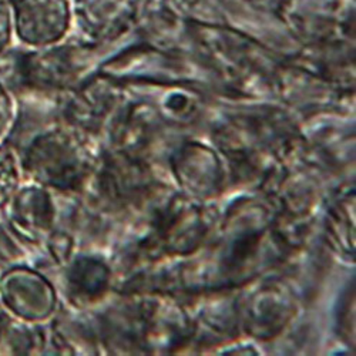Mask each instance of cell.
<instances>
[{"mask_svg":"<svg viewBox=\"0 0 356 356\" xmlns=\"http://www.w3.org/2000/svg\"><path fill=\"white\" fill-rule=\"evenodd\" d=\"M33 178L56 188H70L83 175V163L73 140L63 133H49L33 141L24 157Z\"/></svg>","mask_w":356,"mask_h":356,"instance_id":"1","label":"cell"},{"mask_svg":"<svg viewBox=\"0 0 356 356\" xmlns=\"http://www.w3.org/2000/svg\"><path fill=\"white\" fill-rule=\"evenodd\" d=\"M66 0H17L16 27L19 38L33 46H46L60 39L69 27Z\"/></svg>","mask_w":356,"mask_h":356,"instance_id":"2","label":"cell"},{"mask_svg":"<svg viewBox=\"0 0 356 356\" xmlns=\"http://www.w3.org/2000/svg\"><path fill=\"white\" fill-rule=\"evenodd\" d=\"M0 301L19 318L38 321L51 312L54 296L50 285L40 275L16 268L0 281Z\"/></svg>","mask_w":356,"mask_h":356,"instance_id":"3","label":"cell"},{"mask_svg":"<svg viewBox=\"0 0 356 356\" xmlns=\"http://www.w3.org/2000/svg\"><path fill=\"white\" fill-rule=\"evenodd\" d=\"M10 220L23 235L33 236L46 231L53 218L49 195L39 188H23L10 198Z\"/></svg>","mask_w":356,"mask_h":356,"instance_id":"4","label":"cell"},{"mask_svg":"<svg viewBox=\"0 0 356 356\" xmlns=\"http://www.w3.org/2000/svg\"><path fill=\"white\" fill-rule=\"evenodd\" d=\"M19 167L15 156L6 147H0V207L9 204L17 191Z\"/></svg>","mask_w":356,"mask_h":356,"instance_id":"5","label":"cell"},{"mask_svg":"<svg viewBox=\"0 0 356 356\" xmlns=\"http://www.w3.org/2000/svg\"><path fill=\"white\" fill-rule=\"evenodd\" d=\"M12 100L9 97V93L5 90V87L0 84V137H2L6 130L9 129L10 120H12Z\"/></svg>","mask_w":356,"mask_h":356,"instance_id":"6","label":"cell"},{"mask_svg":"<svg viewBox=\"0 0 356 356\" xmlns=\"http://www.w3.org/2000/svg\"><path fill=\"white\" fill-rule=\"evenodd\" d=\"M10 39V10L5 0H0V51H2Z\"/></svg>","mask_w":356,"mask_h":356,"instance_id":"7","label":"cell"},{"mask_svg":"<svg viewBox=\"0 0 356 356\" xmlns=\"http://www.w3.org/2000/svg\"><path fill=\"white\" fill-rule=\"evenodd\" d=\"M9 331V326H8V316L3 311V304L0 301V339L5 338V335Z\"/></svg>","mask_w":356,"mask_h":356,"instance_id":"8","label":"cell"}]
</instances>
